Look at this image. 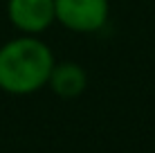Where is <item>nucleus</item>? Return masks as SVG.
<instances>
[{
  "label": "nucleus",
  "mask_w": 155,
  "mask_h": 153,
  "mask_svg": "<svg viewBox=\"0 0 155 153\" xmlns=\"http://www.w3.org/2000/svg\"><path fill=\"white\" fill-rule=\"evenodd\" d=\"M54 52L45 41L20 34L0 45V90L7 95H34L50 81Z\"/></svg>",
  "instance_id": "nucleus-1"
},
{
  "label": "nucleus",
  "mask_w": 155,
  "mask_h": 153,
  "mask_svg": "<svg viewBox=\"0 0 155 153\" xmlns=\"http://www.w3.org/2000/svg\"><path fill=\"white\" fill-rule=\"evenodd\" d=\"M56 23L74 34H94L110 18L108 0H54Z\"/></svg>",
  "instance_id": "nucleus-2"
},
{
  "label": "nucleus",
  "mask_w": 155,
  "mask_h": 153,
  "mask_svg": "<svg viewBox=\"0 0 155 153\" xmlns=\"http://www.w3.org/2000/svg\"><path fill=\"white\" fill-rule=\"evenodd\" d=\"M7 18L20 34L41 36L56 23L54 0H7Z\"/></svg>",
  "instance_id": "nucleus-3"
},
{
  "label": "nucleus",
  "mask_w": 155,
  "mask_h": 153,
  "mask_svg": "<svg viewBox=\"0 0 155 153\" xmlns=\"http://www.w3.org/2000/svg\"><path fill=\"white\" fill-rule=\"evenodd\" d=\"M47 86L61 99H77L88 86V75L79 63L61 61V63H54Z\"/></svg>",
  "instance_id": "nucleus-4"
}]
</instances>
